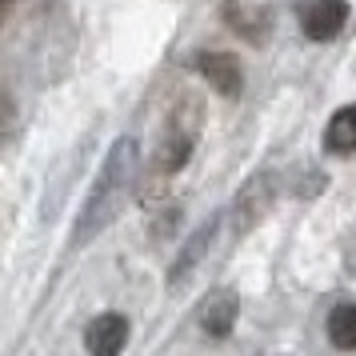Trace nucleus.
<instances>
[{
    "label": "nucleus",
    "instance_id": "nucleus-3",
    "mask_svg": "<svg viewBox=\"0 0 356 356\" xmlns=\"http://www.w3.org/2000/svg\"><path fill=\"white\" fill-rule=\"evenodd\" d=\"M220 220H225V212H212L204 225L196 228L193 236H188V244L180 248V257L172 260V268H168V289L180 292L184 284H188V276L200 268V260H204V252L212 248V241H216V228H220Z\"/></svg>",
    "mask_w": 356,
    "mask_h": 356
},
{
    "label": "nucleus",
    "instance_id": "nucleus-6",
    "mask_svg": "<svg viewBox=\"0 0 356 356\" xmlns=\"http://www.w3.org/2000/svg\"><path fill=\"white\" fill-rule=\"evenodd\" d=\"M188 68H196L220 97H236L244 84L241 60L228 56V52H196V56H188Z\"/></svg>",
    "mask_w": 356,
    "mask_h": 356
},
{
    "label": "nucleus",
    "instance_id": "nucleus-5",
    "mask_svg": "<svg viewBox=\"0 0 356 356\" xmlns=\"http://www.w3.org/2000/svg\"><path fill=\"white\" fill-rule=\"evenodd\" d=\"M129 316L124 312H100L97 321L84 328V348L88 356H120L129 344Z\"/></svg>",
    "mask_w": 356,
    "mask_h": 356
},
{
    "label": "nucleus",
    "instance_id": "nucleus-9",
    "mask_svg": "<svg viewBox=\"0 0 356 356\" xmlns=\"http://www.w3.org/2000/svg\"><path fill=\"white\" fill-rule=\"evenodd\" d=\"M324 152H332V156H353L356 152V104H344L332 113L328 129H324Z\"/></svg>",
    "mask_w": 356,
    "mask_h": 356
},
{
    "label": "nucleus",
    "instance_id": "nucleus-1",
    "mask_svg": "<svg viewBox=\"0 0 356 356\" xmlns=\"http://www.w3.org/2000/svg\"><path fill=\"white\" fill-rule=\"evenodd\" d=\"M136 177H140V145H136V136H116L92 188L84 196L81 216H76V244L100 236L124 212L132 188H136Z\"/></svg>",
    "mask_w": 356,
    "mask_h": 356
},
{
    "label": "nucleus",
    "instance_id": "nucleus-8",
    "mask_svg": "<svg viewBox=\"0 0 356 356\" xmlns=\"http://www.w3.org/2000/svg\"><path fill=\"white\" fill-rule=\"evenodd\" d=\"M344 20H348V0H312L300 17V29L308 40H332L340 36Z\"/></svg>",
    "mask_w": 356,
    "mask_h": 356
},
{
    "label": "nucleus",
    "instance_id": "nucleus-10",
    "mask_svg": "<svg viewBox=\"0 0 356 356\" xmlns=\"http://www.w3.org/2000/svg\"><path fill=\"white\" fill-rule=\"evenodd\" d=\"M328 340L340 353H356V305H337L328 312Z\"/></svg>",
    "mask_w": 356,
    "mask_h": 356
},
{
    "label": "nucleus",
    "instance_id": "nucleus-7",
    "mask_svg": "<svg viewBox=\"0 0 356 356\" xmlns=\"http://www.w3.org/2000/svg\"><path fill=\"white\" fill-rule=\"evenodd\" d=\"M273 184H276L273 172H260V177H252L248 184H244V193L236 196V204H232V212H228V220H236V232L260 225V216L268 212V204H273V196H276Z\"/></svg>",
    "mask_w": 356,
    "mask_h": 356
},
{
    "label": "nucleus",
    "instance_id": "nucleus-4",
    "mask_svg": "<svg viewBox=\"0 0 356 356\" xmlns=\"http://www.w3.org/2000/svg\"><path fill=\"white\" fill-rule=\"evenodd\" d=\"M236 316H241V296H236V289H212L200 300V308H196V321H200V328L212 340H225L236 328Z\"/></svg>",
    "mask_w": 356,
    "mask_h": 356
},
{
    "label": "nucleus",
    "instance_id": "nucleus-2",
    "mask_svg": "<svg viewBox=\"0 0 356 356\" xmlns=\"http://www.w3.org/2000/svg\"><path fill=\"white\" fill-rule=\"evenodd\" d=\"M196 136H200V100H184L177 113H172V120H168V132H164L161 152H156L161 156L156 161V172H164V177L180 172L188 164V156H193Z\"/></svg>",
    "mask_w": 356,
    "mask_h": 356
}]
</instances>
